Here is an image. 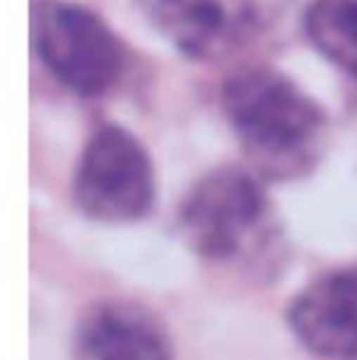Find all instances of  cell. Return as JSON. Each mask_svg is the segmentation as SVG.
<instances>
[{"label": "cell", "mask_w": 357, "mask_h": 360, "mask_svg": "<svg viewBox=\"0 0 357 360\" xmlns=\"http://www.w3.org/2000/svg\"><path fill=\"white\" fill-rule=\"evenodd\" d=\"M221 108L259 168L282 177L307 168L326 124L320 105L269 67L238 70L221 89Z\"/></svg>", "instance_id": "obj_1"}, {"label": "cell", "mask_w": 357, "mask_h": 360, "mask_svg": "<svg viewBox=\"0 0 357 360\" xmlns=\"http://www.w3.org/2000/svg\"><path fill=\"white\" fill-rule=\"evenodd\" d=\"M181 231L196 256L219 266H266L282 237L263 184L240 168H215L190 186Z\"/></svg>", "instance_id": "obj_2"}, {"label": "cell", "mask_w": 357, "mask_h": 360, "mask_svg": "<svg viewBox=\"0 0 357 360\" xmlns=\"http://www.w3.org/2000/svg\"><path fill=\"white\" fill-rule=\"evenodd\" d=\"M32 35L41 63L76 95H101L120 79L124 51L95 13L67 0H38Z\"/></svg>", "instance_id": "obj_3"}, {"label": "cell", "mask_w": 357, "mask_h": 360, "mask_svg": "<svg viewBox=\"0 0 357 360\" xmlns=\"http://www.w3.org/2000/svg\"><path fill=\"white\" fill-rule=\"evenodd\" d=\"M73 196L82 215L98 221L143 218L155 202V171L139 139L120 127L95 130L76 168Z\"/></svg>", "instance_id": "obj_4"}, {"label": "cell", "mask_w": 357, "mask_h": 360, "mask_svg": "<svg viewBox=\"0 0 357 360\" xmlns=\"http://www.w3.org/2000/svg\"><path fill=\"white\" fill-rule=\"evenodd\" d=\"M139 6L181 54L196 60L228 57L253 29L250 0H139Z\"/></svg>", "instance_id": "obj_5"}, {"label": "cell", "mask_w": 357, "mask_h": 360, "mask_svg": "<svg viewBox=\"0 0 357 360\" xmlns=\"http://www.w3.org/2000/svg\"><path fill=\"white\" fill-rule=\"evenodd\" d=\"M294 338L320 360H357V269L310 281L288 310Z\"/></svg>", "instance_id": "obj_6"}, {"label": "cell", "mask_w": 357, "mask_h": 360, "mask_svg": "<svg viewBox=\"0 0 357 360\" xmlns=\"http://www.w3.org/2000/svg\"><path fill=\"white\" fill-rule=\"evenodd\" d=\"M79 360H174L164 326L130 300L89 307L76 329Z\"/></svg>", "instance_id": "obj_7"}, {"label": "cell", "mask_w": 357, "mask_h": 360, "mask_svg": "<svg viewBox=\"0 0 357 360\" xmlns=\"http://www.w3.org/2000/svg\"><path fill=\"white\" fill-rule=\"evenodd\" d=\"M304 25L313 48L357 79V0H313Z\"/></svg>", "instance_id": "obj_8"}]
</instances>
